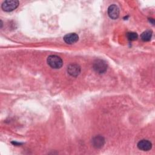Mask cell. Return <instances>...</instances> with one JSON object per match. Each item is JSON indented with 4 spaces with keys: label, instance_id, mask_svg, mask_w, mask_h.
Wrapping results in <instances>:
<instances>
[{
    "label": "cell",
    "instance_id": "cell-1",
    "mask_svg": "<svg viewBox=\"0 0 155 155\" xmlns=\"http://www.w3.org/2000/svg\"><path fill=\"white\" fill-rule=\"evenodd\" d=\"M48 64L53 68L58 69L60 68L63 65V61L62 59L56 55H50L47 58Z\"/></svg>",
    "mask_w": 155,
    "mask_h": 155
},
{
    "label": "cell",
    "instance_id": "cell-2",
    "mask_svg": "<svg viewBox=\"0 0 155 155\" xmlns=\"http://www.w3.org/2000/svg\"><path fill=\"white\" fill-rule=\"evenodd\" d=\"M93 67L96 72L99 74H102L107 71V64L106 62L102 59H96L93 62Z\"/></svg>",
    "mask_w": 155,
    "mask_h": 155
},
{
    "label": "cell",
    "instance_id": "cell-3",
    "mask_svg": "<svg viewBox=\"0 0 155 155\" xmlns=\"http://www.w3.org/2000/svg\"><path fill=\"white\" fill-rule=\"evenodd\" d=\"M19 5V2L16 0L5 1L1 5L2 9L5 12H12L15 10Z\"/></svg>",
    "mask_w": 155,
    "mask_h": 155
},
{
    "label": "cell",
    "instance_id": "cell-4",
    "mask_svg": "<svg viewBox=\"0 0 155 155\" xmlns=\"http://www.w3.org/2000/svg\"><path fill=\"white\" fill-rule=\"evenodd\" d=\"M67 72L70 76L76 77L81 73V67L77 64H70L67 67Z\"/></svg>",
    "mask_w": 155,
    "mask_h": 155
},
{
    "label": "cell",
    "instance_id": "cell-5",
    "mask_svg": "<svg viewBox=\"0 0 155 155\" xmlns=\"http://www.w3.org/2000/svg\"><path fill=\"white\" fill-rule=\"evenodd\" d=\"M108 15L113 19H117L119 16V8L116 4H112L108 8Z\"/></svg>",
    "mask_w": 155,
    "mask_h": 155
},
{
    "label": "cell",
    "instance_id": "cell-6",
    "mask_svg": "<svg viewBox=\"0 0 155 155\" xmlns=\"http://www.w3.org/2000/svg\"><path fill=\"white\" fill-rule=\"evenodd\" d=\"M138 148L142 151H148L152 148V143L150 141L145 139L140 140L137 145Z\"/></svg>",
    "mask_w": 155,
    "mask_h": 155
},
{
    "label": "cell",
    "instance_id": "cell-7",
    "mask_svg": "<svg viewBox=\"0 0 155 155\" xmlns=\"http://www.w3.org/2000/svg\"><path fill=\"white\" fill-rule=\"evenodd\" d=\"M79 39V36L76 33H71L67 34L64 37V41L65 42L68 44H73L76 42Z\"/></svg>",
    "mask_w": 155,
    "mask_h": 155
},
{
    "label": "cell",
    "instance_id": "cell-8",
    "mask_svg": "<svg viewBox=\"0 0 155 155\" xmlns=\"http://www.w3.org/2000/svg\"><path fill=\"white\" fill-rule=\"evenodd\" d=\"M105 143V139L102 136H96L92 139L93 146L96 148H101Z\"/></svg>",
    "mask_w": 155,
    "mask_h": 155
},
{
    "label": "cell",
    "instance_id": "cell-9",
    "mask_svg": "<svg viewBox=\"0 0 155 155\" xmlns=\"http://www.w3.org/2000/svg\"><path fill=\"white\" fill-rule=\"evenodd\" d=\"M151 37H152V31L148 30L143 31L140 35L141 39L145 42L150 41Z\"/></svg>",
    "mask_w": 155,
    "mask_h": 155
},
{
    "label": "cell",
    "instance_id": "cell-10",
    "mask_svg": "<svg viewBox=\"0 0 155 155\" xmlns=\"http://www.w3.org/2000/svg\"><path fill=\"white\" fill-rule=\"evenodd\" d=\"M127 38L129 41H135L137 39L138 35L135 32H128L127 33Z\"/></svg>",
    "mask_w": 155,
    "mask_h": 155
}]
</instances>
